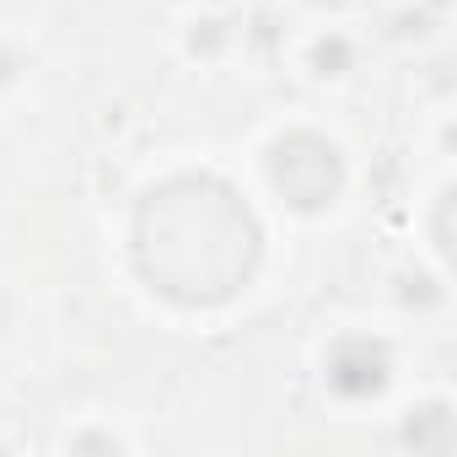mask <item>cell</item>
<instances>
[{
  "label": "cell",
  "mask_w": 457,
  "mask_h": 457,
  "mask_svg": "<svg viewBox=\"0 0 457 457\" xmlns=\"http://www.w3.org/2000/svg\"><path fill=\"white\" fill-rule=\"evenodd\" d=\"M259 264L248 204L215 178H178L145 194L135 215V270L172 302H226Z\"/></svg>",
  "instance_id": "cell-1"
},
{
  "label": "cell",
  "mask_w": 457,
  "mask_h": 457,
  "mask_svg": "<svg viewBox=\"0 0 457 457\" xmlns=\"http://www.w3.org/2000/svg\"><path fill=\"white\" fill-rule=\"evenodd\" d=\"M270 172H275V188H280L291 204H302V210L328 204V199L339 194V183H345L339 151H334L328 140H318V135H291V140H280Z\"/></svg>",
  "instance_id": "cell-2"
}]
</instances>
